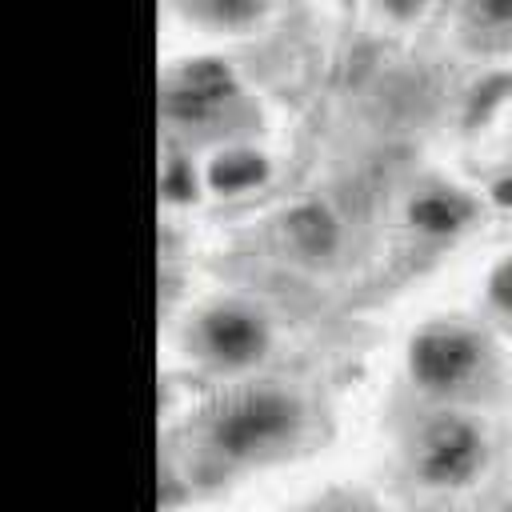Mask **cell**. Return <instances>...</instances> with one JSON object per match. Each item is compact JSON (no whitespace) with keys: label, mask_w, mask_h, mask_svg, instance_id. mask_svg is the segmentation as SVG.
I'll use <instances>...</instances> for the list:
<instances>
[{"label":"cell","mask_w":512,"mask_h":512,"mask_svg":"<svg viewBox=\"0 0 512 512\" xmlns=\"http://www.w3.org/2000/svg\"><path fill=\"white\" fill-rule=\"evenodd\" d=\"M472 216H476V204L464 192H452V188H428L408 204V224L428 232V236L460 232Z\"/></svg>","instance_id":"52a82bcc"},{"label":"cell","mask_w":512,"mask_h":512,"mask_svg":"<svg viewBox=\"0 0 512 512\" xmlns=\"http://www.w3.org/2000/svg\"><path fill=\"white\" fill-rule=\"evenodd\" d=\"M196 344H200L204 360H212L220 368H248L256 360H264V352L272 348V328H268L264 312L228 300V304H212L200 316Z\"/></svg>","instance_id":"277c9868"},{"label":"cell","mask_w":512,"mask_h":512,"mask_svg":"<svg viewBox=\"0 0 512 512\" xmlns=\"http://www.w3.org/2000/svg\"><path fill=\"white\" fill-rule=\"evenodd\" d=\"M472 16H476V20H500V24H512V4H476Z\"/></svg>","instance_id":"7c38bea8"},{"label":"cell","mask_w":512,"mask_h":512,"mask_svg":"<svg viewBox=\"0 0 512 512\" xmlns=\"http://www.w3.org/2000/svg\"><path fill=\"white\" fill-rule=\"evenodd\" d=\"M232 96H236V72L216 56H200L172 72V80L164 88V112L172 120L196 124V120H208L212 112H220Z\"/></svg>","instance_id":"5b68a950"},{"label":"cell","mask_w":512,"mask_h":512,"mask_svg":"<svg viewBox=\"0 0 512 512\" xmlns=\"http://www.w3.org/2000/svg\"><path fill=\"white\" fill-rule=\"evenodd\" d=\"M500 512H512V500H508V504H504V508H500Z\"/></svg>","instance_id":"5bb4252c"},{"label":"cell","mask_w":512,"mask_h":512,"mask_svg":"<svg viewBox=\"0 0 512 512\" xmlns=\"http://www.w3.org/2000/svg\"><path fill=\"white\" fill-rule=\"evenodd\" d=\"M488 296H492V304H496V308L512 312V260L496 264V272L488 276Z\"/></svg>","instance_id":"8fae6325"},{"label":"cell","mask_w":512,"mask_h":512,"mask_svg":"<svg viewBox=\"0 0 512 512\" xmlns=\"http://www.w3.org/2000/svg\"><path fill=\"white\" fill-rule=\"evenodd\" d=\"M492 196H496L500 204H512V176H500V180L492 184Z\"/></svg>","instance_id":"4fadbf2b"},{"label":"cell","mask_w":512,"mask_h":512,"mask_svg":"<svg viewBox=\"0 0 512 512\" xmlns=\"http://www.w3.org/2000/svg\"><path fill=\"white\" fill-rule=\"evenodd\" d=\"M284 236L304 260H328L340 248V220L320 200H300L284 212Z\"/></svg>","instance_id":"8992f818"},{"label":"cell","mask_w":512,"mask_h":512,"mask_svg":"<svg viewBox=\"0 0 512 512\" xmlns=\"http://www.w3.org/2000/svg\"><path fill=\"white\" fill-rule=\"evenodd\" d=\"M304 428V404L284 388H248L232 396L208 424V440L228 460H260L288 448Z\"/></svg>","instance_id":"6da1fadb"},{"label":"cell","mask_w":512,"mask_h":512,"mask_svg":"<svg viewBox=\"0 0 512 512\" xmlns=\"http://www.w3.org/2000/svg\"><path fill=\"white\" fill-rule=\"evenodd\" d=\"M484 340L464 324H428L408 344V372L424 392H456L484 364Z\"/></svg>","instance_id":"7a4b0ae2"},{"label":"cell","mask_w":512,"mask_h":512,"mask_svg":"<svg viewBox=\"0 0 512 512\" xmlns=\"http://www.w3.org/2000/svg\"><path fill=\"white\" fill-rule=\"evenodd\" d=\"M484 456H488L484 432L464 416H444L420 436L416 472L432 488H460L484 468Z\"/></svg>","instance_id":"3957f363"},{"label":"cell","mask_w":512,"mask_h":512,"mask_svg":"<svg viewBox=\"0 0 512 512\" xmlns=\"http://www.w3.org/2000/svg\"><path fill=\"white\" fill-rule=\"evenodd\" d=\"M160 188H164L168 200H192V196H196V172H192V164H188L184 156H172V160L164 164Z\"/></svg>","instance_id":"30bf717a"},{"label":"cell","mask_w":512,"mask_h":512,"mask_svg":"<svg viewBox=\"0 0 512 512\" xmlns=\"http://www.w3.org/2000/svg\"><path fill=\"white\" fill-rule=\"evenodd\" d=\"M264 176H268V160L252 148H228L208 168V184L216 192H244V188H256Z\"/></svg>","instance_id":"ba28073f"},{"label":"cell","mask_w":512,"mask_h":512,"mask_svg":"<svg viewBox=\"0 0 512 512\" xmlns=\"http://www.w3.org/2000/svg\"><path fill=\"white\" fill-rule=\"evenodd\" d=\"M192 16H200V20H212V24H224V28H232V24H248V20H260L264 16V4H248V0H212V4H192L188 8Z\"/></svg>","instance_id":"9c48e42d"}]
</instances>
